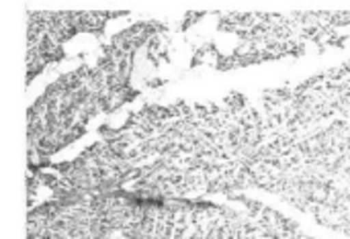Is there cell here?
<instances>
[{"mask_svg":"<svg viewBox=\"0 0 350 239\" xmlns=\"http://www.w3.org/2000/svg\"><path fill=\"white\" fill-rule=\"evenodd\" d=\"M123 10H33L27 23V80L64 57V47L84 33H103Z\"/></svg>","mask_w":350,"mask_h":239,"instance_id":"3957f363","label":"cell"},{"mask_svg":"<svg viewBox=\"0 0 350 239\" xmlns=\"http://www.w3.org/2000/svg\"><path fill=\"white\" fill-rule=\"evenodd\" d=\"M207 115L209 195L260 188L350 238V59Z\"/></svg>","mask_w":350,"mask_h":239,"instance_id":"6da1fadb","label":"cell"},{"mask_svg":"<svg viewBox=\"0 0 350 239\" xmlns=\"http://www.w3.org/2000/svg\"><path fill=\"white\" fill-rule=\"evenodd\" d=\"M166 29L162 23H139L103 49L96 64L82 66L57 78L29 109V164L47 158L76 141L103 113H111L135 96L131 86L139 51Z\"/></svg>","mask_w":350,"mask_h":239,"instance_id":"7a4b0ae2","label":"cell"}]
</instances>
